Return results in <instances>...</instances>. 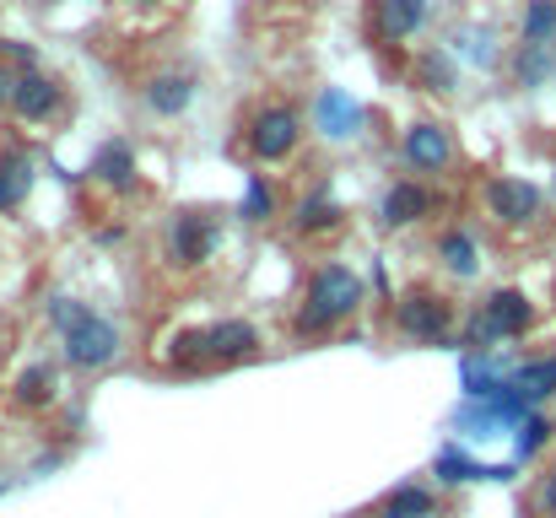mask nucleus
Returning <instances> with one entry per match:
<instances>
[{
	"label": "nucleus",
	"mask_w": 556,
	"mask_h": 518,
	"mask_svg": "<svg viewBox=\"0 0 556 518\" xmlns=\"http://www.w3.org/2000/svg\"><path fill=\"white\" fill-rule=\"evenodd\" d=\"M448 54L465 60V65H497V33L492 27H459Z\"/></svg>",
	"instance_id": "25"
},
{
	"label": "nucleus",
	"mask_w": 556,
	"mask_h": 518,
	"mask_svg": "<svg viewBox=\"0 0 556 518\" xmlns=\"http://www.w3.org/2000/svg\"><path fill=\"white\" fill-rule=\"evenodd\" d=\"M216 254H222V227H216V216L179 211V216L168 222V232H163V260H168V270L194 276V270H205Z\"/></svg>",
	"instance_id": "6"
},
{
	"label": "nucleus",
	"mask_w": 556,
	"mask_h": 518,
	"mask_svg": "<svg viewBox=\"0 0 556 518\" xmlns=\"http://www.w3.org/2000/svg\"><path fill=\"white\" fill-rule=\"evenodd\" d=\"M11 98H16V71H11V65L0 60V114L11 109Z\"/></svg>",
	"instance_id": "30"
},
{
	"label": "nucleus",
	"mask_w": 556,
	"mask_h": 518,
	"mask_svg": "<svg viewBox=\"0 0 556 518\" xmlns=\"http://www.w3.org/2000/svg\"><path fill=\"white\" fill-rule=\"evenodd\" d=\"M287 216H292V232H298V238H308V243H314V238H336V232L346 227V205L336 200V189H330V184L303 189V194L292 200V211H287Z\"/></svg>",
	"instance_id": "13"
},
{
	"label": "nucleus",
	"mask_w": 556,
	"mask_h": 518,
	"mask_svg": "<svg viewBox=\"0 0 556 518\" xmlns=\"http://www.w3.org/2000/svg\"><path fill=\"white\" fill-rule=\"evenodd\" d=\"M530 330H535V303H530V292L497 287V292H486V298L459 319V345H465L470 356H492L503 341H525Z\"/></svg>",
	"instance_id": "3"
},
{
	"label": "nucleus",
	"mask_w": 556,
	"mask_h": 518,
	"mask_svg": "<svg viewBox=\"0 0 556 518\" xmlns=\"http://www.w3.org/2000/svg\"><path fill=\"white\" fill-rule=\"evenodd\" d=\"M432 260H438V270H443V276H454V281H476V276H481V265H486L481 232H476V227H465V222H448V227L432 238Z\"/></svg>",
	"instance_id": "14"
},
{
	"label": "nucleus",
	"mask_w": 556,
	"mask_h": 518,
	"mask_svg": "<svg viewBox=\"0 0 556 518\" xmlns=\"http://www.w3.org/2000/svg\"><path fill=\"white\" fill-rule=\"evenodd\" d=\"M43 319L54 330V356L65 362V372L103 378V372H114L130 356L125 325L109 308H98V303H81L71 292H54V298H43Z\"/></svg>",
	"instance_id": "1"
},
{
	"label": "nucleus",
	"mask_w": 556,
	"mask_h": 518,
	"mask_svg": "<svg viewBox=\"0 0 556 518\" xmlns=\"http://www.w3.org/2000/svg\"><path fill=\"white\" fill-rule=\"evenodd\" d=\"M416 81H421V92H438V98H448V92L459 87V60L448 54V43L421 54V65H416Z\"/></svg>",
	"instance_id": "23"
},
{
	"label": "nucleus",
	"mask_w": 556,
	"mask_h": 518,
	"mask_svg": "<svg viewBox=\"0 0 556 518\" xmlns=\"http://www.w3.org/2000/svg\"><path fill=\"white\" fill-rule=\"evenodd\" d=\"M60 103H65L60 76H49V71H22V76H16V98H11V119H22V125H49V119L60 114Z\"/></svg>",
	"instance_id": "16"
},
{
	"label": "nucleus",
	"mask_w": 556,
	"mask_h": 518,
	"mask_svg": "<svg viewBox=\"0 0 556 518\" xmlns=\"http://www.w3.org/2000/svg\"><path fill=\"white\" fill-rule=\"evenodd\" d=\"M427 16H432V0H378L372 33L383 43H405V38H416L427 27Z\"/></svg>",
	"instance_id": "18"
},
{
	"label": "nucleus",
	"mask_w": 556,
	"mask_h": 518,
	"mask_svg": "<svg viewBox=\"0 0 556 518\" xmlns=\"http://www.w3.org/2000/svg\"><path fill=\"white\" fill-rule=\"evenodd\" d=\"M432 211H438V194H432L427 178H389L383 194H378V205H372V222H378L383 232H410V227H421Z\"/></svg>",
	"instance_id": "10"
},
{
	"label": "nucleus",
	"mask_w": 556,
	"mask_h": 518,
	"mask_svg": "<svg viewBox=\"0 0 556 518\" xmlns=\"http://www.w3.org/2000/svg\"><path fill=\"white\" fill-rule=\"evenodd\" d=\"M65 400V362L60 356H27L5 378V405L16 416H49Z\"/></svg>",
	"instance_id": "8"
},
{
	"label": "nucleus",
	"mask_w": 556,
	"mask_h": 518,
	"mask_svg": "<svg viewBox=\"0 0 556 518\" xmlns=\"http://www.w3.org/2000/svg\"><path fill=\"white\" fill-rule=\"evenodd\" d=\"M378 514L389 518H443V492L427 481H400L394 492L378 497Z\"/></svg>",
	"instance_id": "20"
},
{
	"label": "nucleus",
	"mask_w": 556,
	"mask_h": 518,
	"mask_svg": "<svg viewBox=\"0 0 556 518\" xmlns=\"http://www.w3.org/2000/svg\"><path fill=\"white\" fill-rule=\"evenodd\" d=\"M141 103L157 119H179V114H189V103H194V76L189 71H157V76H147L141 81Z\"/></svg>",
	"instance_id": "17"
},
{
	"label": "nucleus",
	"mask_w": 556,
	"mask_h": 518,
	"mask_svg": "<svg viewBox=\"0 0 556 518\" xmlns=\"http://www.w3.org/2000/svg\"><path fill=\"white\" fill-rule=\"evenodd\" d=\"M383 325L405 345H459V308H454V298H443L432 287H410V292L389 298Z\"/></svg>",
	"instance_id": "5"
},
{
	"label": "nucleus",
	"mask_w": 556,
	"mask_h": 518,
	"mask_svg": "<svg viewBox=\"0 0 556 518\" xmlns=\"http://www.w3.org/2000/svg\"><path fill=\"white\" fill-rule=\"evenodd\" d=\"M552 76H556V43H519V49H514V81H519L525 92L546 87Z\"/></svg>",
	"instance_id": "22"
},
{
	"label": "nucleus",
	"mask_w": 556,
	"mask_h": 518,
	"mask_svg": "<svg viewBox=\"0 0 556 518\" xmlns=\"http://www.w3.org/2000/svg\"><path fill=\"white\" fill-rule=\"evenodd\" d=\"M136 5H157V0H136Z\"/></svg>",
	"instance_id": "31"
},
{
	"label": "nucleus",
	"mask_w": 556,
	"mask_h": 518,
	"mask_svg": "<svg viewBox=\"0 0 556 518\" xmlns=\"http://www.w3.org/2000/svg\"><path fill=\"white\" fill-rule=\"evenodd\" d=\"M552 189H556V173H552Z\"/></svg>",
	"instance_id": "32"
},
{
	"label": "nucleus",
	"mask_w": 556,
	"mask_h": 518,
	"mask_svg": "<svg viewBox=\"0 0 556 518\" xmlns=\"http://www.w3.org/2000/svg\"><path fill=\"white\" fill-rule=\"evenodd\" d=\"M535 508H541V518H556V470H546V476H541V492H535Z\"/></svg>",
	"instance_id": "29"
},
{
	"label": "nucleus",
	"mask_w": 556,
	"mask_h": 518,
	"mask_svg": "<svg viewBox=\"0 0 556 518\" xmlns=\"http://www.w3.org/2000/svg\"><path fill=\"white\" fill-rule=\"evenodd\" d=\"M87 178H92L98 189H109V194H136V184H141V157H136V147H130L125 136H109V141L92 152Z\"/></svg>",
	"instance_id": "15"
},
{
	"label": "nucleus",
	"mask_w": 556,
	"mask_h": 518,
	"mask_svg": "<svg viewBox=\"0 0 556 518\" xmlns=\"http://www.w3.org/2000/svg\"><path fill=\"white\" fill-rule=\"evenodd\" d=\"M508 389H519L530 405H546L556 394V351L552 356H530V362H519L514 372H508Z\"/></svg>",
	"instance_id": "21"
},
{
	"label": "nucleus",
	"mask_w": 556,
	"mask_h": 518,
	"mask_svg": "<svg viewBox=\"0 0 556 518\" xmlns=\"http://www.w3.org/2000/svg\"><path fill=\"white\" fill-rule=\"evenodd\" d=\"M368 303H372L368 276L357 265H346V260H325V265L308 270V281H303V292H298V303L287 314V336L298 345H319L330 336H341L352 319H363Z\"/></svg>",
	"instance_id": "2"
},
{
	"label": "nucleus",
	"mask_w": 556,
	"mask_h": 518,
	"mask_svg": "<svg viewBox=\"0 0 556 518\" xmlns=\"http://www.w3.org/2000/svg\"><path fill=\"white\" fill-rule=\"evenodd\" d=\"M519 43H556V0H525Z\"/></svg>",
	"instance_id": "27"
},
{
	"label": "nucleus",
	"mask_w": 556,
	"mask_h": 518,
	"mask_svg": "<svg viewBox=\"0 0 556 518\" xmlns=\"http://www.w3.org/2000/svg\"><path fill=\"white\" fill-rule=\"evenodd\" d=\"M249 157L254 163H287L298 147H303V114L292 109V103H281V98H270V103H260L254 114H249Z\"/></svg>",
	"instance_id": "7"
},
{
	"label": "nucleus",
	"mask_w": 556,
	"mask_h": 518,
	"mask_svg": "<svg viewBox=\"0 0 556 518\" xmlns=\"http://www.w3.org/2000/svg\"><path fill=\"white\" fill-rule=\"evenodd\" d=\"M33 184H38L33 157H27L22 147H0V216L22 211V205H27V194H33Z\"/></svg>",
	"instance_id": "19"
},
{
	"label": "nucleus",
	"mask_w": 556,
	"mask_h": 518,
	"mask_svg": "<svg viewBox=\"0 0 556 518\" xmlns=\"http://www.w3.org/2000/svg\"><path fill=\"white\" fill-rule=\"evenodd\" d=\"M174 345H179L174 367L205 372V367H238V362L265 356V330H260L254 319L232 314V319H216V325H205V330H185Z\"/></svg>",
	"instance_id": "4"
},
{
	"label": "nucleus",
	"mask_w": 556,
	"mask_h": 518,
	"mask_svg": "<svg viewBox=\"0 0 556 518\" xmlns=\"http://www.w3.org/2000/svg\"><path fill=\"white\" fill-rule=\"evenodd\" d=\"M432 476H438V487H465V481H481V476H492V481H503L497 470H481L470 454H459V448H443L438 459H432Z\"/></svg>",
	"instance_id": "26"
},
{
	"label": "nucleus",
	"mask_w": 556,
	"mask_h": 518,
	"mask_svg": "<svg viewBox=\"0 0 556 518\" xmlns=\"http://www.w3.org/2000/svg\"><path fill=\"white\" fill-rule=\"evenodd\" d=\"M481 205H486V216H492L503 232H525V227H535V222H541L546 194H541V184H530V178L497 173V178H486Z\"/></svg>",
	"instance_id": "9"
},
{
	"label": "nucleus",
	"mask_w": 556,
	"mask_h": 518,
	"mask_svg": "<svg viewBox=\"0 0 556 518\" xmlns=\"http://www.w3.org/2000/svg\"><path fill=\"white\" fill-rule=\"evenodd\" d=\"M308 125H314L319 141L346 147V141H357V136L368 130V109H363L352 92H341V87H319L314 103H308Z\"/></svg>",
	"instance_id": "11"
},
{
	"label": "nucleus",
	"mask_w": 556,
	"mask_h": 518,
	"mask_svg": "<svg viewBox=\"0 0 556 518\" xmlns=\"http://www.w3.org/2000/svg\"><path fill=\"white\" fill-rule=\"evenodd\" d=\"M238 216H243L249 227H265V222H276V216H281V200H276V189H270V178H265V173H249L243 200H238Z\"/></svg>",
	"instance_id": "24"
},
{
	"label": "nucleus",
	"mask_w": 556,
	"mask_h": 518,
	"mask_svg": "<svg viewBox=\"0 0 556 518\" xmlns=\"http://www.w3.org/2000/svg\"><path fill=\"white\" fill-rule=\"evenodd\" d=\"M552 432H556V421L552 416H541V410H530L525 421H519V459H535L546 443H552Z\"/></svg>",
	"instance_id": "28"
},
{
	"label": "nucleus",
	"mask_w": 556,
	"mask_h": 518,
	"mask_svg": "<svg viewBox=\"0 0 556 518\" xmlns=\"http://www.w3.org/2000/svg\"><path fill=\"white\" fill-rule=\"evenodd\" d=\"M454 130L443 119H416L405 136H400V163L416 173V178H438V173L454 168Z\"/></svg>",
	"instance_id": "12"
}]
</instances>
